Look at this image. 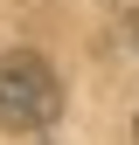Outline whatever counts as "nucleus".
<instances>
[{"mask_svg":"<svg viewBox=\"0 0 139 145\" xmlns=\"http://www.w3.org/2000/svg\"><path fill=\"white\" fill-rule=\"evenodd\" d=\"M56 111H63V83L49 56H35V48L0 56V131H49Z\"/></svg>","mask_w":139,"mask_h":145,"instance_id":"1","label":"nucleus"},{"mask_svg":"<svg viewBox=\"0 0 139 145\" xmlns=\"http://www.w3.org/2000/svg\"><path fill=\"white\" fill-rule=\"evenodd\" d=\"M132 42H139V21H132Z\"/></svg>","mask_w":139,"mask_h":145,"instance_id":"2","label":"nucleus"}]
</instances>
